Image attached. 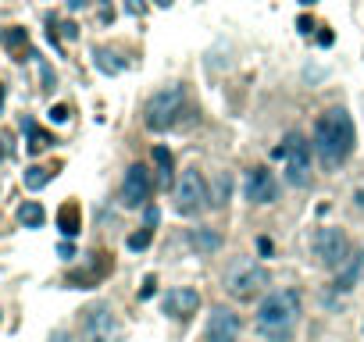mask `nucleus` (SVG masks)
Instances as JSON below:
<instances>
[{
	"label": "nucleus",
	"mask_w": 364,
	"mask_h": 342,
	"mask_svg": "<svg viewBox=\"0 0 364 342\" xmlns=\"http://www.w3.org/2000/svg\"><path fill=\"white\" fill-rule=\"evenodd\" d=\"M353 122L343 107H332L325 110L322 118L315 122V150L325 164V171H336L350 153H353Z\"/></svg>",
	"instance_id": "1"
},
{
	"label": "nucleus",
	"mask_w": 364,
	"mask_h": 342,
	"mask_svg": "<svg viewBox=\"0 0 364 342\" xmlns=\"http://www.w3.org/2000/svg\"><path fill=\"white\" fill-rule=\"evenodd\" d=\"M300 293L296 289H275L257 307V331L268 342H289L300 324Z\"/></svg>",
	"instance_id": "2"
},
{
	"label": "nucleus",
	"mask_w": 364,
	"mask_h": 342,
	"mask_svg": "<svg viewBox=\"0 0 364 342\" xmlns=\"http://www.w3.org/2000/svg\"><path fill=\"white\" fill-rule=\"evenodd\" d=\"M186 107H189L186 89H182V86H165V89H158V93L146 100L143 122H146V129H153V132H165V129H172V125L182 122Z\"/></svg>",
	"instance_id": "3"
},
{
	"label": "nucleus",
	"mask_w": 364,
	"mask_h": 342,
	"mask_svg": "<svg viewBox=\"0 0 364 342\" xmlns=\"http://www.w3.org/2000/svg\"><path fill=\"white\" fill-rule=\"evenodd\" d=\"M272 157L286 164L289 186H296V189L310 186V143L303 139V132H289V136L282 139V146L272 150Z\"/></svg>",
	"instance_id": "4"
},
{
	"label": "nucleus",
	"mask_w": 364,
	"mask_h": 342,
	"mask_svg": "<svg viewBox=\"0 0 364 342\" xmlns=\"http://www.w3.org/2000/svg\"><path fill=\"white\" fill-rule=\"evenodd\" d=\"M265 285H268V271L261 264H253V260H236L225 274V289L239 303H250L253 296H261Z\"/></svg>",
	"instance_id": "5"
},
{
	"label": "nucleus",
	"mask_w": 364,
	"mask_h": 342,
	"mask_svg": "<svg viewBox=\"0 0 364 342\" xmlns=\"http://www.w3.org/2000/svg\"><path fill=\"white\" fill-rule=\"evenodd\" d=\"M203 207H211L207 203V182H203V175L196 167H186L175 179V210L182 217H196Z\"/></svg>",
	"instance_id": "6"
},
{
	"label": "nucleus",
	"mask_w": 364,
	"mask_h": 342,
	"mask_svg": "<svg viewBox=\"0 0 364 342\" xmlns=\"http://www.w3.org/2000/svg\"><path fill=\"white\" fill-rule=\"evenodd\" d=\"M122 328L108 303H96L82 314V342H118Z\"/></svg>",
	"instance_id": "7"
},
{
	"label": "nucleus",
	"mask_w": 364,
	"mask_h": 342,
	"mask_svg": "<svg viewBox=\"0 0 364 342\" xmlns=\"http://www.w3.org/2000/svg\"><path fill=\"white\" fill-rule=\"evenodd\" d=\"M310 250H315L322 267H332V271L350 257V243H346V236L339 232V228H318L315 239H310Z\"/></svg>",
	"instance_id": "8"
},
{
	"label": "nucleus",
	"mask_w": 364,
	"mask_h": 342,
	"mask_svg": "<svg viewBox=\"0 0 364 342\" xmlns=\"http://www.w3.org/2000/svg\"><path fill=\"white\" fill-rule=\"evenodd\" d=\"M150 193H153V179L143 164H132L125 171V182H122V207L136 210V207H146L150 203Z\"/></svg>",
	"instance_id": "9"
},
{
	"label": "nucleus",
	"mask_w": 364,
	"mask_h": 342,
	"mask_svg": "<svg viewBox=\"0 0 364 342\" xmlns=\"http://www.w3.org/2000/svg\"><path fill=\"white\" fill-rule=\"evenodd\" d=\"M243 196L250 203H275L279 200V182L268 167H250L246 182H243Z\"/></svg>",
	"instance_id": "10"
},
{
	"label": "nucleus",
	"mask_w": 364,
	"mask_h": 342,
	"mask_svg": "<svg viewBox=\"0 0 364 342\" xmlns=\"http://www.w3.org/2000/svg\"><path fill=\"white\" fill-rule=\"evenodd\" d=\"M207 342H239V314L229 307H215L207 317Z\"/></svg>",
	"instance_id": "11"
},
{
	"label": "nucleus",
	"mask_w": 364,
	"mask_h": 342,
	"mask_svg": "<svg viewBox=\"0 0 364 342\" xmlns=\"http://www.w3.org/2000/svg\"><path fill=\"white\" fill-rule=\"evenodd\" d=\"M196 310H200V293L189 289V285H179V289H168V293H165V314H168V317L189 321Z\"/></svg>",
	"instance_id": "12"
},
{
	"label": "nucleus",
	"mask_w": 364,
	"mask_h": 342,
	"mask_svg": "<svg viewBox=\"0 0 364 342\" xmlns=\"http://www.w3.org/2000/svg\"><path fill=\"white\" fill-rule=\"evenodd\" d=\"M360 274H364V253H360V250H350V257L336 267V285H332V289H336V293H350Z\"/></svg>",
	"instance_id": "13"
},
{
	"label": "nucleus",
	"mask_w": 364,
	"mask_h": 342,
	"mask_svg": "<svg viewBox=\"0 0 364 342\" xmlns=\"http://www.w3.org/2000/svg\"><path fill=\"white\" fill-rule=\"evenodd\" d=\"M4 50L15 57V61H29L32 57V46H29V32L25 29H18V25H11V29H4Z\"/></svg>",
	"instance_id": "14"
},
{
	"label": "nucleus",
	"mask_w": 364,
	"mask_h": 342,
	"mask_svg": "<svg viewBox=\"0 0 364 342\" xmlns=\"http://www.w3.org/2000/svg\"><path fill=\"white\" fill-rule=\"evenodd\" d=\"M108 267H111L108 253H96L93 267H86V271H72V274H68V281H72V285H79V289H89V285H96L103 274H108Z\"/></svg>",
	"instance_id": "15"
},
{
	"label": "nucleus",
	"mask_w": 364,
	"mask_h": 342,
	"mask_svg": "<svg viewBox=\"0 0 364 342\" xmlns=\"http://www.w3.org/2000/svg\"><path fill=\"white\" fill-rule=\"evenodd\" d=\"M58 228H61V236L65 239H72V236H79L82 232V210H79V203H65L61 210H58Z\"/></svg>",
	"instance_id": "16"
},
{
	"label": "nucleus",
	"mask_w": 364,
	"mask_h": 342,
	"mask_svg": "<svg viewBox=\"0 0 364 342\" xmlns=\"http://www.w3.org/2000/svg\"><path fill=\"white\" fill-rule=\"evenodd\" d=\"M189 246L196 253H215V250H222V232H218V228H193Z\"/></svg>",
	"instance_id": "17"
},
{
	"label": "nucleus",
	"mask_w": 364,
	"mask_h": 342,
	"mask_svg": "<svg viewBox=\"0 0 364 342\" xmlns=\"http://www.w3.org/2000/svg\"><path fill=\"white\" fill-rule=\"evenodd\" d=\"M153 167H158V182L161 186H168V182H175V157H172V150L168 146H153Z\"/></svg>",
	"instance_id": "18"
},
{
	"label": "nucleus",
	"mask_w": 364,
	"mask_h": 342,
	"mask_svg": "<svg viewBox=\"0 0 364 342\" xmlns=\"http://www.w3.org/2000/svg\"><path fill=\"white\" fill-rule=\"evenodd\" d=\"M229 193H232V179L222 171V175L207 186V203H211V207H225V203H229Z\"/></svg>",
	"instance_id": "19"
},
{
	"label": "nucleus",
	"mask_w": 364,
	"mask_h": 342,
	"mask_svg": "<svg viewBox=\"0 0 364 342\" xmlns=\"http://www.w3.org/2000/svg\"><path fill=\"white\" fill-rule=\"evenodd\" d=\"M18 221H22L25 228H43V221H46V210H43L36 200H25V203L18 207Z\"/></svg>",
	"instance_id": "20"
},
{
	"label": "nucleus",
	"mask_w": 364,
	"mask_h": 342,
	"mask_svg": "<svg viewBox=\"0 0 364 342\" xmlns=\"http://www.w3.org/2000/svg\"><path fill=\"white\" fill-rule=\"evenodd\" d=\"M54 175H58V167H39V164H32V167H25V189H43Z\"/></svg>",
	"instance_id": "21"
},
{
	"label": "nucleus",
	"mask_w": 364,
	"mask_h": 342,
	"mask_svg": "<svg viewBox=\"0 0 364 342\" xmlns=\"http://www.w3.org/2000/svg\"><path fill=\"white\" fill-rule=\"evenodd\" d=\"M25 132H29V153H43L50 143H54V136L43 132V129H36L32 122H25Z\"/></svg>",
	"instance_id": "22"
},
{
	"label": "nucleus",
	"mask_w": 364,
	"mask_h": 342,
	"mask_svg": "<svg viewBox=\"0 0 364 342\" xmlns=\"http://www.w3.org/2000/svg\"><path fill=\"white\" fill-rule=\"evenodd\" d=\"M93 57H96V68H100L103 75H115V72H122V65L115 61V53H108V50H93Z\"/></svg>",
	"instance_id": "23"
},
{
	"label": "nucleus",
	"mask_w": 364,
	"mask_h": 342,
	"mask_svg": "<svg viewBox=\"0 0 364 342\" xmlns=\"http://www.w3.org/2000/svg\"><path fill=\"white\" fill-rule=\"evenodd\" d=\"M150 239H153V228H139V232L129 236V250H146Z\"/></svg>",
	"instance_id": "24"
},
{
	"label": "nucleus",
	"mask_w": 364,
	"mask_h": 342,
	"mask_svg": "<svg viewBox=\"0 0 364 342\" xmlns=\"http://www.w3.org/2000/svg\"><path fill=\"white\" fill-rule=\"evenodd\" d=\"M68 114H72V107H68V103H54V107H50V122L65 125V122H68Z\"/></svg>",
	"instance_id": "25"
},
{
	"label": "nucleus",
	"mask_w": 364,
	"mask_h": 342,
	"mask_svg": "<svg viewBox=\"0 0 364 342\" xmlns=\"http://www.w3.org/2000/svg\"><path fill=\"white\" fill-rule=\"evenodd\" d=\"M315 29H318V25H315V18H307V15H300V18H296V32H300V36H310Z\"/></svg>",
	"instance_id": "26"
},
{
	"label": "nucleus",
	"mask_w": 364,
	"mask_h": 342,
	"mask_svg": "<svg viewBox=\"0 0 364 342\" xmlns=\"http://www.w3.org/2000/svg\"><path fill=\"white\" fill-rule=\"evenodd\" d=\"M153 293H158V278H153V274H150V278L143 281V289H139V300H150Z\"/></svg>",
	"instance_id": "27"
},
{
	"label": "nucleus",
	"mask_w": 364,
	"mask_h": 342,
	"mask_svg": "<svg viewBox=\"0 0 364 342\" xmlns=\"http://www.w3.org/2000/svg\"><path fill=\"white\" fill-rule=\"evenodd\" d=\"M58 257L72 260V257H75V246H72V243H61V246H58Z\"/></svg>",
	"instance_id": "28"
},
{
	"label": "nucleus",
	"mask_w": 364,
	"mask_h": 342,
	"mask_svg": "<svg viewBox=\"0 0 364 342\" xmlns=\"http://www.w3.org/2000/svg\"><path fill=\"white\" fill-rule=\"evenodd\" d=\"M153 224H158V207L146 203V228H153Z\"/></svg>",
	"instance_id": "29"
},
{
	"label": "nucleus",
	"mask_w": 364,
	"mask_h": 342,
	"mask_svg": "<svg viewBox=\"0 0 364 342\" xmlns=\"http://www.w3.org/2000/svg\"><path fill=\"white\" fill-rule=\"evenodd\" d=\"M61 36H65V39H75V36H79V29H75L72 22H65V25H61Z\"/></svg>",
	"instance_id": "30"
},
{
	"label": "nucleus",
	"mask_w": 364,
	"mask_h": 342,
	"mask_svg": "<svg viewBox=\"0 0 364 342\" xmlns=\"http://www.w3.org/2000/svg\"><path fill=\"white\" fill-rule=\"evenodd\" d=\"M332 39H336V36H332L329 29H322V32H318V43H322V46H332Z\"/></svg>",
	"instance_id": "31"
},
{
	"label": "nucleus",
	"mask_w": 364,
	"mask_h": 342,
	"mask_svg": "<svg viewBox=\"0 0 364 342\" xmlns=\"http://www.w3.org/2000/svg\"><path fill=\"white\" fill-rule=\"evenodd\" d=\"M257 250H261L265 257H272V239H257Z\"/></svg>",
	"instance_id": "32"
},
{
	"label": "nucleus",
	"mask_w": 364,
	"mask_h": 342,
	"mask_svg": "<svg viewBox=\"0 0 364 342\" xmlns=\"http://www.w3.org/2000/svg\"><path fill=\"white\" fill-rule=\"evenodd\" d=\"M129 11H132V15H139V11H143V0H129Z\"/></svg>",
	"instance_id": "33"
},
{
	"label": "nucleus",
	"mask_w": 364,
	"mask_h": 342,
	"mask_svg": "<svg viewBox=\"0 0 364 342\" xmlns=\"http://www.w3.org/2000/svg\"><path fill=\"white\" fill-rule=\"evenodd\" d=\"M50 342H72V338H68L65 331H54V335H50Z\"/></svg>",
	"instance_id": "34"
},
{
	"label": "nucleus",
	"mask_w": 364,
	"mask_h": 342,
	"mask_svg": "<svg viewBox=\"0 0 364 342\" xmlns=\"http://www.w3.org/2000/svg\"><path fill=\"white\" fill-rule=\"evenodd\" d=\"M82 4H86V0H68V8H72V11H79Z\"/></svg>",
	"instance_id": "35"
},
{
	"label": "nucleus",
	"mask_w": 364,
	"mask_h": 342,
	"mask_svg": "<svg viewBox=\"0 0 364 342\" xmlns=\"http://www.w3.org/2000/svg\"><path fill=\"white\" fill-rule=\"evenodd\" d=\"M153 4H158V8H172V0H153Z\"/></svg>",
	"instance_id": "36"
},
{
	"label": "nucleus",
	"mask_w": 364,
	"mask_h": 342,
	"mask_svg": "<svg viewBox=\"0 0 364 342\" xmlns=\"http://www.w3.org/2000/svg\"><path fill=\"white\" fill-rule=\"evenodd\" d=\"M300 4H303V8H310V4H318V0H300Z\"/></svg>",
	"instance_id": "37"
},
{
	"label": "nucleus",
	"mask_w": 364,
	"mask_h": 342,
	"mask_svg": "<svg viewBox=\"0 0 364 342\" xmlns=\"http://www.w3.org/2000/svg\"><path fill=\"white\" fill-rule=\"evenodd\" d=\"M0 107H4V86H0Z\"/></svg>",
	"instance_id": "38"
}]
</instances>
